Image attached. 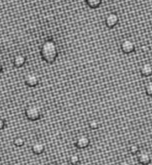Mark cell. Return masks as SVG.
<instances>
[{
  "instance_id": "cell-9",
  "label": "cell",
  "mask_w": 152,
  "mask_h": 165,
  "mask_svg": "<svg viewBox=\"0 0 152 165\" xmlns=\"http://www.w3.org/2000/svg\"><path fill=\"white\" fill-rule=\"evenodd\" d=\"M25 62H26V58H25V56H23L22 54L16 55L13 58V65L16 68L22 67L25 64Z\"/></svg>"
},
{
  "instance_id": "cell-13",
  "label": "cell",
  "mask_w": 152,
  "mask_h": 165,
  "mask_svg": "<svg viewBox=\"0 0 152 165\" xmlns=\"http://www.w3.org/2000/svg\"><path fill=\"white\" fill-rule=\"evenodd\" d=\"M24 143H25L24 139H23L22 137H20V136L16 137V138L13 140V144H14V146H18V147L22 146L24 145Z\"/></svg>"
},
{
  "instance_id": "cell-19",
  "label": "cell",
  "mask_w": 152,
  "mask_h": 165,
  "mask_svg": "<svg viewBox=\"0 0 152 165\" xmlns=\"http://www.w3.org/2000/svg\"><path fill=\"white\" fill-rule=\"evenodd\" d=\"M48 165H57V164H55V163H51V164H49Z\"/></svg>"
},
{
  "instance_id": "cell-6",
  "label": "cell",
  "mask_w": 152,
  "mask_h": 165,
  "mask_svg": "<svg viewBox=\"0 0 152 165\" xmlns=\"http://www.w3.org/2000/svg\"><path fill=\"white\" fill-rule=\"evenodd\" d=\"M121 48H122V50L124 53H132L134 50V44L132 40H126L123 41V43L121 45Z\"/></svg>"
},
{
  "instance_id": "cell-20",
  "label": "cell",
  "mask_w": 152,
  "mask_h": 165,
  "mask_svg": "<svg viewBox=\"0 0 152 165\" xmlns=\"http://www.w3.org/2000/svg\"><path fill=\"white\" fill-rule=\"evenodd\" d=\"M2 68H2V65H1V63H0V72L2 71Z\"/></svg>"
},
{
  "instance_id": "cell-10",
  "label": "cell",
  "mask_w": 152,
  "mask_h": 165,
  "mask_svg": "<svg viewBox=\"0 0 152 165\" xmlns=\"http://www.w3.org/2000/svg\"><path fill=\"white\" fill-rule=\"evenodd\" d=\"M141 73L144 76H150L152 75V67L149 64H145L141 68Z\"/></svg>"
},
{
  "instance_id": "cell-8",
  "label": "cell",
  "mask_w": 152,
  "mask_h": 165,
  "mask_svg": "<svg viewBox=\"0 0 152 165\" xmlns=\"http://www.w3.org/2000/svg\"><path fill=\"white\" fill-rule=\"evenodd\" d=\"M31 150L35 154H41L45 150V146L41 142H36L32 145Z\"/></svg>"
},
{
  "instance_id": "cell-14",
  "label": "cell",
  "mask_w": 152,
  "mask_h": 165,
  "mask_svg": "<svg viewBox=\"0 0 152 165\" xmlns=\"http://www.w3.org/2000/svg\"><path fill=\"white\" fill-rule=\"evenodd\" d=\"M69 161H70V164H78L80 163V157H79V155H77V154H73V155L70 156Z\"/></svg>"
},
{
  "instance_id": "cell-15",
  "label": "cell",
  "mask_w": 152,
  "mask_h": 165,
  "mask_svg": "<svg viewBox=\"0 0 152 165\" xmlns=\"http://www.w3.org/2000/svg\"><path fill=\"white\" fill-rule=\"evenodd\" d=\"M139 151H140V147H139V146H137V145H132V146H130V152H131L133 154H137Z\"/></svg>"
},
{
  "instance_id": "cell-21",
  "label": "cell",
  "mask_w": 152,
  "mask_h": 165,
  "mask_svg": "<svg viewBox=\"0 0 152 165\" xmlns=\"http://www.w3.org/2000/svg\"><path fill=\"white\" fill-rule=\"evenodd\" d=\"M12 165H21V164H12Z\"/></svg>"
},
{
  "instance_id": "cell-1",
  "label": "cell",
  "mask_w": 152,
  "mask_h": 165,
  "mask_svg": "<svg viewBox=\"0 0 152 165\" xmlns=\"http://www.w3.org/2000/svg\"><path fill=\"white\" fill-rule=\"evenodd\" d=\"M40 54L44 61L48 64L53 63L58 56V50L56 43L53 40L45 41L41 47Z\"/></svg>"
},
{
  "instance_id": "cell-5",
  "label": "cell",
  "mask_w": 152,
  "mask_h": 165,
  "mask_svg": "<svg viewBox=\"0 0 152 165\" xmlns=\"http://www.w3.org/2000/svg\"><path fill=\"white\" fill-rule=\"evenodd\" d=\"M118 22V16L115 14H110L106 18V24L109 28L115 27Z\"/></svg>"
},
{
  "instance_id": "cell-2",
  "label": "cell",
  "mask_w": 152,
  "mask_h": 165,
  "mask_svg": "<svg viewBox=\"0 0 152 165\" xmlns=\"http://www.w3.org/2000/svg\"><path fill=\"white\" fill-rule=\"evenodd\" d=\"M25 115L27 117L28 119L30 120H37L40 118L41 116V111L39 110V108H38L35 105H31L29 107L26 108L25 110Z\"/></svg>"
},
{
  "instance_id": "cell-18",
  "label": "cell",
  "mask_w": 152,
  "mask_h": 165,
  "mask_svg": "<svg viewBox=\"0 0 152 165\" xmlns=\"http://www.w3.org/2000/svg\"><path fill=\"white\" fill-rule=\"evenodd\" d=\"M119 165H131V164L128 163L127 161H123V162H121V163L119 164Z\"/></svg>"
},
{
  "instance_id": "cell-4",
  "label": "cell",
  "mask_w": 152,
  "mask_h": 165,
  "mask_svg": "<svg viewBox=\"0 0 152 165\" xmlns=\"http://www.w3.org/2000/svg\"><path fill=\"white\" fill-rule=\"evenodd\" d=\"M89 138L87 136H80L77 138L75 142L76 146L78 148H80V149H83V148H86L89 146Z\"/></svg>"
},
{
  "instance_id": "cell-16",
  "label": "cell",
  "mask_w": 152,
  "mask_h": 165,
  "mask_svg": "<svg viewBox=\"0 0 152 165\" xmlns=\"http://www.w3.org/2000/svg\"><path fill=\"white\" fill-rule=\"evenodd\" d=\"M146 93L150 96H152V82L148 83V85L146 86Z\"/></svg>"
},
{
  "instance_id": "cell-3",
  "label": "cell",
  "mask_w": 152,
  "mask_h": 165,
  "mask_svg": "<svg viewBox=\"0 0 152 165\" xmlns=\"http://www.w3.org/2000/svg\"><path fill=\"white\" fill-rule=\"evenodd\" d=\"M24 82L26 83V85H28L30 87H34V86L39 84V77L35 73H29L28 75H26V76L24 78Z\"/></svg>"
},
{
  "instance_id": "cell-7",
  "label": "cell",
  "mask_w": 152,
  "mask_h": 165,
  "mask_svg": "<svg viewBox=\"0 0 152 165\" xmlns=\"http://www.w3.org/2000/svg\"><path fill=\"white\" fill-rule=\"evenodd\" d=\"M138 160H139V163L142 164L143 165L149 164L151 162V155L147 153V152H142L139 154L138 156Z\"/></svg>"
},
{
  "instance_id": "cell-17",
  "label": "cell",
  "mask_w": 152,
  "mask_h": 165,
  "mask_svg": "<svg viewBox=\"0 0 152 165\" xmlns=\"http://www.w3.org/2000/svg\"><path fill=\"white\" fill-rule=\"evenodd\" d=\"M4 127V119L2 118H0V130L3 129Z\"/></svg>"
},
{
  "instance_id": "cell-12",
  "label": "cell",
  "mask_w": 152,
  "mask_h": 165,
  "mask_svg": "<svg viewBox=\"0 0 152 165\" xmlns=\"http://www.w3.org/2000/svg\"><path fill=\"white\" fill-rule=\"evenodd\" d=\"M89 127L92 129V130H96L99 128V122L97 119H92L89 122Z\"/></svg>"
},
{
  "instance_id": "cell-11",
  "label": "cell",
  "mask_w": 152,
  "mask_h": 165,
  "mask_svg": "<svg viewBox=\"0 0 152 165\" xmlns=\"http://www.w3.org/2000/svg\"><path fill=\"white\" fill-rule=\"evenodd\" d=\"M102 0H86L87 4L90 7V8H97L100 5Z\"/></svg>"
}]
</instances>
